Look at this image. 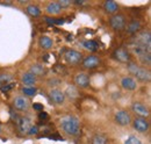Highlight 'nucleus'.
I'll list each match as a JSON object with an SVG mask.
<instances>
[{
    "label": "nucleus",
    "instance_id": "8",
    "mask_svg": "<svg viewBox=\"0 0 151 144\" xmlns=\"http://www.w3.org/2000/svg\"><path fill=\"white\" fill-rule=\"evenodd\" d=\"M114 57H115V59H117L121 63H129V60H130V54L124 48L116 49L114 51Z\"/></svg>",
    "mask_w": 151,
    "mask_h": 144
},
{
    "label": "nucleus",
    "instance_id": "3",
    "mask_svg": "<svg viewBox=\"0 0 151 144\" xmlns=\"http://www.w3.org/2000/svg\"><path fill=\"white\" fill-rule=\"evenodd\" d=\"M134 44L141 45L148 50H151V34L150 30H142L139 34H137L136 38L132 41Z\"/></svg>",
    "mask_w": 151,
    "mask_h": 144
},
{
    "label": "nucleus",
    "instance_id": "36",
    "mask_svg": "<svg viewBox=\"0 0 151 144\" xmlns=\"http://www.w3.org/2000/svg\"><path fill=\"white\" fill-rule=\"evenodd\" d=\"M85 1L84 0H75V4H77V5H83Z\"/></svg>",
    "mask_w": 151,
    "mask_h": 144
},
{
    "label": "nucleus",
    "instance_id": "2",
    "mask_svg": "<svg viewBox=\"0 0 151 144\" xmlns=\"http://www.w3.org/2000/svg\"><path fill=\"white\" fill-rule=\"evenodd\" d=\"M127 68H128V71L130 72L132 76H135L138 80H141V81H149L150 80L151 74L148 69L141 68L135 63H129Z\"/></svg>",
    "mask_w": 151,
    "mask_h": 144
},
{
    "label": "nucleus",
    "instance_id": "6",
    "mask_svg": "<svg viewBox=\"0 0 151 144\" xmlns=\"http://www.w3.org/2000/svg\"><path fill=\"white\" fill-rule=\"evenodd\" d=\"M115 121L120 126H129L132 123V117H130V115H129L128 112H126V110H119L115 114Z\"/></svg>",
    "mask_w": 151,
    "mask_h": 144
},
{
    "label": "nucleus",
    "instance_id": "23",
    "mask_svg": "<svg viewBox=\"0 0 151 144\" xmlns=\"http://www.w3.org/2000/svg\"><path fill=\"white\" fill-rule=\"evenodd\" d=\"M26 11H27V13H28L30 17H33V18H37L38 15L41 14V11H40V8H38L36 5H29V6L26 8Z\"/></svg>",
    "mask_w": 151,
    "mask_h": 144
},
{
    "label": "nucleus",
    "instance_id": "1",
    "mask_svg": "<svg viewBox=\"0 0 151 144\" xmlns=\"http://www.w3.org/2000/svg\"><path fill=\"white\" fill-rule=\"evenodd\" d=\"M60 126L63 128V130L71 135V136H76L79 134L80 131V123L79 120L75 117V116H65L60 120Z\"/></svg>",
    "mask_w": 151,
    "mask_h": 144
},
{
    "label": "nucleus",
    "instance_id": "37",
    "mask_svg": "<svg viewBox=\"0 0 151 144\" xmlns=\"http://www.w3.org/2000/svg\"><path fill=\"white\" fill-rule=\"evenodd\" d=\"M0 132H1V127H0Z\"/></svg>",
    "mask_w": 151,
    "mask_h": 144
},
{
    "label": "nucleus",
    "instance_id": "26",
    "mask_svg": "<svg viewBox=\"0 0 151 144\" xmlns=\"http://www.w3.org/2000/svg\"><path fill=\"white\" fill-rule=\"evenodd\" d=\"M36 92H37V90L33 86H26V87L22 89V93L27 96H34L36 94Z\"/></svg>",
    "mask_w": 151,
    "mask_h": 144
},
{
    "label": "nucleus",
    "instance_id": "24",
    "mask_svg": "<svg viewBox=\"0 0 151 144\" xmlns=\"http://www.w3.org/2000/svg\"><path fill=\"white\" fill-rule=\"evenodd\" d=\"M84 48L90 50V51H96L98 50V44L95 43L94 41H85L84 42Z\"/></svg>",
    "mask_w": 151,
    "mask_h": 144
},
{
    "label": "nucleus",
    "instance_id": "34",
    "mask_svg": "<svg viewBox=\"0 0 151 144\" xmlns=\"http://www.w3.org/2000/svg\"><path fill=\"white\" fill-rule=\"evenodd\" d=\"M38 119H40V120H47V119H48V114L44 113V112H42V113L38 114Z\"/></svg>",
    "mask_w": 151,
    "mask_h": 144
},
{
    "label": "nucleus",
    "instance_id": "28",
    "mask_svg": "<svg viewBox=\"0 0 151 144\" xmlns=\"http://www.w3.org/2000/svg\"><path fill=\"white\" fill-rule=\"evenodd\" d=\"M124 144H142L141 142V140L138 138V137H136V136H129L127 140H126V142Z\"/></svg>",
    "mask_w": 151,
    "mask_h": 144
},
{
    "label": "nucleus",
    "instance_id": "4",
    "mask_svg": "<svg viewBox=\"0 0 151 144\" xmlns=\"http://www.w3.org/2000/svg\"><path fill=\"white\" fill-rule=\"evenodd\" d=\"M109 24L114 30H121L126 26V18L122 14H115L109 19Z\"/></svg>",
    "mask_w": 151,
    "mask_h": 144
},
{
    "label": "nucleus",
    "instance_id": "32",
    "mask_svg": "<svg viewBox=\"0 0 151 144\" xmlns=\"http://www.w3.org/2000/svg\"><path fill=\"white\" fill-rule=\"evenodd\" d=\"M14 87V84H12V83H9V84H7V85H5V86H2L0 90H1V92H8V91H11L12 89Z\"/></svg>",
    "mask_w": 151,
    "mask_h": 144
},
{
    "label": "nucleus",
    "instance_id": "25",
    "mask_svg": "<svg viewBox=\"0 0 151 144\" xmlns=\"http://www.w3.org/2000/svg\"><path fill=\"white\" fill-rule=\"evenodd\" d=\"M12 80V76L11 74H0V89L7 84H9Z\"/></svg>",
    "mask_w": 151,
    "mask_h": 144
},
{
    "label": "nucleus",
    "instance_id": "11",
    "mask_svg": "<svg viewBox=\"0 0 151 144\" xmlns=\"http://www.w3.org/2000/svg\"><path fill=\"white\" fill-rule=\"evenodd\" d=\"M75 83L78 87L86 89L90 85V77L86 73H78L75 77Z\"/></svg>",
    "mask_w": 151,
    "mask_h": 144
},
{
    "label": "nucleus",
    "instance_id": "5",
    "mask_svg": "<svg viewBox=\"0 0 151 144\" xmlns=\"http://www.w3.org/2000/svg\"><path fill=\"white\" fill-rule=\"evenodd\" d=\"M132 109L138 117H142V119H145V117H148L150 115L149 108L147 107L145 105L141 104V102H134L132 106Z\"/></svg>",
    "mask_w": 151,
    "mask_h": 144
},
{
    "label": "nucleus",
    "instance_id": "12",
    "mask_svg": "<svg viewBox=\"0 0 151 144\" xmlns=\"http://www.w3.org/2000/svg\"><path fill=\"white\" fill-rule=\"evenodd\" d=\"M100 63V59L98 56H94V55H91L88 57H86L83 62V65L85 69H95Z\"/></svg>",
    "mask_w": 151,
    "mask_h": 144
},
{
    "label": "nucleus",
    "instance_id": "13",
    "mask_svg": "<svg viewBox=\"0 0 151 144\" xmlns=\"http://www.w3.org/2000/svg\"><path fill=\"white\" fill-rule=\"evenodd\" d=\"M17 126L19 128L21 132H28L29 128L32 127L30 125V119L29 117H18L17 119Z\"/></svg>",
    "mask_w": 151,
    "mask_h": 144
},
{
    "label": "nucleus",
    "instance_id": "19",
    "mask_svg": "<svg viewBox=\"0 0 151 144\" xmlns=\"http://www.w3.org/2000/svg\"><path fill=\"white\" fill-rule=\"evenodd\" d=\"M139 29H141V22L137 21V20L132 21V22L128 24V27H127V32H128L129 34H136Z\"/></svg>",
    "mask_w": 151,
    "mask_h": 144
},
{
    "label": "nucleus",
    "instance_id": "17",
    "mask_svg": "<svg viewBox=\"0 0 151 144\" xmlns=\"http://www.w3.org/2000/svg\"><path fill=\"white\" fill-rule=\"evenodd\" d=\"M104 8H105V11H106L107 13L114 14V13L117 12V9H119V5H117L115 1H113V0H108V1L105 2Z\"/></svg>",
    "mask_w": 151,
    "mask_h": 144
},
{
    "label": "nucleus",
    "instance_id": "22",
    "mask_svg": "<svg viewBox=\"0 0 151 144\" xmlns=\"http://www.w3.org/2000/svg\"><path fill=\"white\" fill-rule=\"evenodd\" d=\"M52 44H54V42L49 36H42L40 38V45L43 49H50L52 47Z\"/></svg>",
    "mask_w": 151,
    "mask_h": 144
},
{
    "label": "nucleus",
    "instance_id": "9",
    "mask_svg": "<svg viewBox=\"0 0 151 144\" xmlns=\"http://www.w3.org/2000/svg\"><path fill=\"white\" fill-rule=\"evenodd\" d=\"M132 126L134 128L138 131V132H145L149 129V122L147 121V119H142V117H136L132 121Z\"/></svg>",
    "mask_w": 151,
    "mask_h": 144
},
{
    "label": "nucleus",
    "instance_id": "30",
    "mask_svg": "<svg viewBox=\"0 0 151 144\" xmlns=\"http://www.w3.org/2000/svg\"><path fill=\"white\" fill-rule=\"evenodd\" d=\"M45 21L49 24H60V23L64 22L62 19H50V18H45Z\"/></svg>",
    "mask_w": 151,
    "mask_h": 144
},
{
    "label": "nucleus",
    "instance_id": "31",
    "mask_svg": "<svg viewBox=\"0 0 151 144\" xmlns=\"http://www.w3.org/2000/svg\"><path fill=\"white\" fill-rule=\"evenodd\" d=\"M38 132V127L37 126H32L29 128V130H28V135H30V136H33V135H36Z\"/></svg>",
    "mask_w": 151,
    "mask_h": 144
},
{
    "label": "nucleus",
    "instance_id": "7",
    "mask_svg": "<svg viewBox=\"0 0 151 144\" xmlns=\"http://www.w3.org/2000/svg\"><path fill=\"white\" fill-rule=\"evenodd\" d=\"M64 57H65V60L69 64H78L81 60L83 55L78 53V51H76V50H68L64 55Z\"/></svg>",
    "mask_w": 151,
    "mask_h": 144
},
{
    "label": "nucleus",
    "instance_id": "18",
    "mask_svg": "<svg viewBox=\"0 0 151 144\" xmlns=\"http://www.w3.org/2000/svg\"><path fill=\"white\" fill-rule=\"evenodd\" d=\"M62 11V7L58 5V2H50L48 6H47V13L48 14H51V15H57L59 14Z\"/></svg>",
    "mask_w": 151,
    "mask_h": 144
},
{
    "label": "nucleus",
    "instance_id": "14",
    "mask_svg": "<svg viewBox=\"0 0 151 144\" xmlns=\"http://www.w3.org/2000/svg\"><path fill=\"white\" fill-rule=\"evenodd\" d=\"M121 86L124 90H128V91H134L137 89L136 80L134 78H132V77H123L121 79Z\"/></svg>",
    "mask_w": 151,
    "mask_h": 144
},
{
    "label": "nucleus",
    "instance_id": "10",
    "mask_svg": "<svg viewBox=\"0 0 151 144\" xmlns=\"http://www.w3.org/2000/svg\"><path fill=\"white\" fill-rule=\"evenodd\" d=\"M50 95V99L52 102H55L56 105H62L65 100V95H64V92H62L60 90L58 89H54V90L50 91L49 93Z\"/></svg>",
    "mask_w": 151,
    "mask_h": 144
},
{
    "label": "nucleus",
    "instance_id": "29",
    "mask_svg": "<svg viewBox=\"0 0 151 144\" xmlns=\"http://www.w3.org/2000/svg\"><path fill=\"white\" fill-rule=\"evenodd\" d=\"M92 144H106V138L101 135H96L92 140Z\"/></svg>",
    "mask_w": 151,
    "mask_h": 144
},
{
    "label": "nucleus",
    "instance_id": "27",
    "mask_svg": "<svg viewBox=\"0 0 151 144\" xmlns=\"http://www.w3.org/2000/svg\"><path fill=\"white\" fill-rule=\"evenodd\" d=\"M139 60L144 64V65H150L151 64V54H144L139 56Z\"/></svg>",
    "mask_w": 151,
    "mask_h": 144
},
{
    "label": "nucleus",
    "instance_id": "33",
    "mask_svg": "<svg viewBox=\"0 0 151 144\" xmlns=\"http://www.w3.org/2000/svg\"><path fill=\"white\" fill-rule=\"evenodd\" d=\"M58 5L63 8V7H69L70 5H71V0H60L59 2H58Z\"/></svg>",
    "mask_w": 151,
    "mask_h": 144
},
{
    "label": "nucleus",
    "instance_id": "35",
    "mask_svg": "<svg viewBox=\"0 0 151 144\" xmlns=\"http://www.w3.org/2000/svg\"><path fill=\"white\" fill-rule=\"evenodd\" d=\"M33 108L36 109V110H43V105H41V104H34Z\"/></svg>",
    "mask_w": 151,
    "mask_h": 144
},
{
    "label": "nucleus",
    "instance_id": "15",
    "mask_svg": "<svg viewBox=\"0 0 151 144\" xmlns=\"http://www.w3.org/2000/svg\"><path fill=\"white\" fill-rule=\"evenodd\" d=\"M13 105H14V108L18 110H27L29 107V101L24 96H18L14 99Z\"/></svg>",
    "mask_w": 151,
    "mask_h": 144
},
{
    "label": "nucleus",
    "instance_id": "20",
    "mask_svg": "<svg viewBox=\"0 0 151 144\" xmlns=\"http://www.w3.org/2000/svg\"><path fill=\"white\" fill-rule=\"evenodd\" d=\"M78 90L76 89L75 86H68L66 87V91H65V93H64V95H66L69 99H71V100H75L78 98Z\"/></svg>",
    "mask_w": 151,
    "mask_h": 144
},
{
    "label": "nucleus",
    "instance_id": "21",
    "mask_svg": "<svg viewBox=\"0 0 151 144\" xmlns=\"http://www.w3.org/2000/svg\"><path fill=\"white\" fill-rule=\"evenodd\" d=\"M29 72H30L32 74H34L35 77H37V76L44 74V73H45V69H44V66H42V65H40V64H34V65H32Z\"/></svg>",
    "mask_w": 151,
    "mask_h": 144
},
{
    "label": "nucleus",
    "instance_id": "16",
    "mask_svg": "<svg viewBox=\"0 0 151 144\" xmlns=\"http://www.w3.org/2000/svg\"><path fill=\"white\" fill-rule=\"evenodd\" d=\"M21 80H22V83H23L24 85H27V86H32V85H34V84L36 83L37 78H36L34 74H32L30 72H27V73H24V74L22 76Z\"/></svg>",
    "mask_w": 151,
    "mask_h": 144
}]
</instances>
